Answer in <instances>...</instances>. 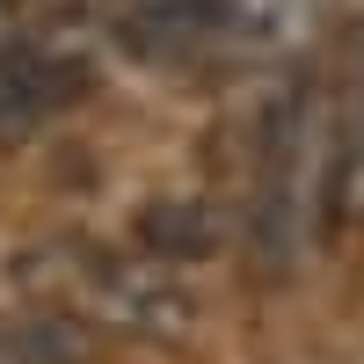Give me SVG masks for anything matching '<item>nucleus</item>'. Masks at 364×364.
<instances>
[{
  "instance_id": "obj_4",
  "label": "nucleus",
  "mask_w": 364,
  "mask_h": 364,
  "mask_svg": "<svg viewBox=\"0 0 364 364\" xmlns=\"http://www.w3.org/2000/svg\"><path fill=\"white\" fill-rule=\"evenodd\" d=\"M328 219L364 226V44L350 66V95L336 102V161H328Z\"/></svg>"
},
{
  "instance_id": "obj_5",
  "label": "nucleus",
  "mask_w": 364,
  "mask_h": 364,
  "mask_svg": "<svg viewBox=\"0 0 364 364\" xmlns=\"http://www.w3.org/2000/svg\"><path fill=\"white\" fill-rule=\"evenodd\" d=\"M211 211L204 204H161V211H146V248H161V255H204L211 248Z\"/></svg>"
},
{
  "instance_id": "obj_6",
  "label": "nucleus",
  "mask_w": 364,
  "mask_h": 364,
  "mask_svg": "<svg viewBox=\"0 0 364 364\" xmlns=\"http://www.w3.org/2000/svg\"><path fill=\"white\" fill-rule=\"evenodd\" d=\"M44 8H51V0H0V37H8V29L44 22Z\"/></svg>"
},
{
  "instance_id": "obj_1",
  "label": "nucleus",
  "mask_w": 364,
  "mask_h": 364,
  "mask_svg": "<svg viewBox=\"0 0 364 364\" xmlns=\"http://www.w3.org/2000/svg\"><path fill=\"white\" fill-rule=\"evenodd\" d=\"M328 161H336V109H328L314 73H299L277 87V102L262 117V146H255L248 233L269 269L299 262V248L314 240V219L328 211Z\"/></svg>"
},
{
  "instance_id": "obj_3",
  "label": "nucleus",
  "mask_w": 364,
  "mask_h": 364,
  "mask_svg": "<svg viewBox=\"0 0 364 364\" xmlns=\"http://www.w3.org/2000/svg\"><path fill=\"white\" fill-rule=\"evenodd\" d=\"M87 87H95V58L87 37L66 22H29L0 37V146H22L51 132Z\"/></svg>"
},
{
  "instance_id": "obj_2",
  "label": "nucleus",
  "mask_w": 364,
  "mask_h": 364,
  "mask_svg": "<svg viewBox=\"0 0 364 364\" xmlns=\"http://www.w3.org/2000/svg\"><path fill=\"white\" fill-rule=\"evenodd\" d=\"M29 277H44L37 291H51L73 321L95 328H124V336H175L190 321V299L175 291L168 269L139 262V255H109V248H80V240H58V248L29 255Z\"/></svg>"
}]
</instances>
